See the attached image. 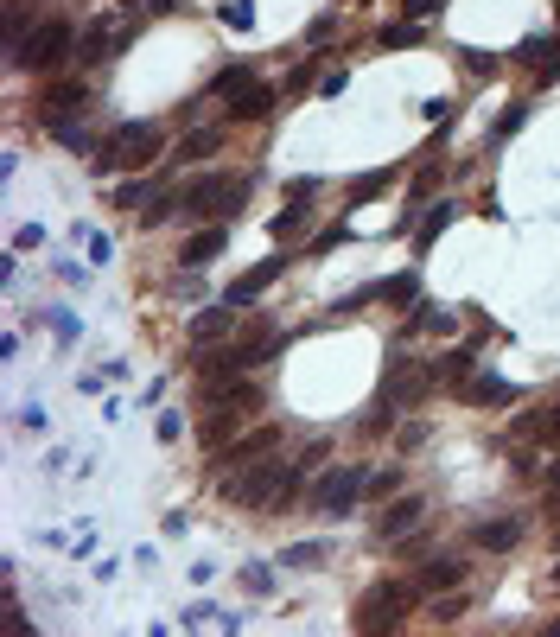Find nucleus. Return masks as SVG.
Instances as JSON below:
<instances>
[{"mask_svg": "<svg viewBox=\"0 0 560 637\" xmlns=\"http://www.w3.org/2000/svg\"><path fill=\"white\" fill-rule=\"evenodd\" d=\"M459 580H465V561H452V555H433V561H420L414 587H420V593H440V587H459Z\"/></svg>", "mask_w": 560, "mask_h": 637, "instance_id": "nucleus-12", "label": "nucleus"}, {"mask_svg": "<svg viewBox=\"0 0 560 637\" xmlns=\"http://www.w3.org/2000/svg\"><path fill=\"white\" fill-rule=\"evenodd\" d=\"M274 102H280V90H268V83H249V90H242V96L230 102V115H236V122H261V115H268Z\"/></svg>", "mask_w": 560, "mask_h": 637, "instance_id": "nucleus-16", "label": "nucleus"}, {"mask_svg": "<svg viewBox=\"0 0 560 637\" xmlns=\"http://www.w3.org/2000/svg\"><path fill=\"white\" fill-rule=\"evenodd\" d=\"M554 434V408L548 415H516V440H548Z\"/></svg>", "mask_w": 560, "mask_h": 637, "instance_id": "nucleus-25", "label": "nucleus"}, {"mask_svg": "<svg viewBox=\"0 0 560 637\" xmlns=\"http://www.w3.org/2000/svg\"><path fill=\"white\" fill-rule=\"evenodd\" d=\"M274 446H280V427H255V434H242L236 446H217V453H223V466H255V459L274 453Z\"/></svg>", "mask_w": 560, "mask_h": 637, "instance_id": "nucleus-11", "label": "nucleus"}, {"mask_svg": "<svg viewBox=\"0 0 560 637\" xmlns=\"http://www.w3.org/2000/svg\"><path fill=\"white\" fill-rule=\"evenodd\" d=\"M230 504L242 510H287L293 497H300V466H287V459H255V466H236L230 485Z\"/></svg>", "mask_w": 560, "mask_h": 637, "instance_id": "nucleus-1", "label": "nucleus"}, {"mask_svg": "<svg viewBox=\"0 0 560 637\" xmlns=\"http://www.w3.org/2000/svg\"><path fill=\"white\" fill-rule=\"evenodd\" d=\"M420 523H427V504H420V497H395V504L376 516V536L382 542H401V536H414Z\"/></svg>", "mask_w": 560, "mask_h": 637, "instance_id": "nucleus-8", "label": "nucleus"}, {"mask_svg": "<svg viewBox=\"0 0 560 637\" xmlns=\"http://www.w3.org/2000/svg\"><path fill=\"white\" fill-rule=\"evenodd\" d=\"M420 39V26L408 20V26H389V32H382V45H414Z\"/></svg>", "mask_w": 560, "mask_h": 637, "instance_id": "nucleus-36", "label": "nucleus"}, {"mask_svg": "<svg viewBox=\"0 0 560 637\" xmlns=\"http://www.w3.org/2000/svg\"><path fill=\"white\" fill-rule=\"evenodd\" d=\"M51 134H58L64 147H83V153H90V134H83L77 122H51Z\"/></svg>", "mask_w": 560, "mask_h": 637, "instance_id": "nucleus-32", "label": "nucleus"}, {"mask_svg": "<svg viewBox=\"0 0 560 637\" xmlns=\"http://www.w3.org/2000/svg\"><path fill=\"white\" fill-rule=\"evenodd\" d=\"M548 491H554V497H560V466H548Z\"/></svg>", "mask_w": 560, "mask_h": 637, "instance_id": "nucleus-41", "label": "nucleus"}, {"mask_svg": "<svg viewBox=\"0 0 560 637\" xmlns=\"http://www.w3.org/2000/svg\"><path fill=\"white\" fill-rule=\"evenodd\" d=\"M140 198H147V179H128V185H115V204H121V211H134Z\"/></svg>", "mask_w": 560, "mask_h": 637, "instance_id": "nucleus-30", "label": "nucleus"}, {"mask_svg": "<svg viewBox=\"0 0 560 637\" xmlns=\"http://www.w3.org/2000/svg\"><path fill=\"white\" fill-rule=\"evenodd\" d=\"M446 223H452V204H433V211H427V217H420V230H414V249H420V255H427V249H433V236H440V230H446Z\"/></svg>", "mask_w": 560, "mask_h": 637, "instance_id": "nucleus-21", "label": "nucleus"}, {"mask_svg": "<svg viewBox=\"0 0 560 637\" xmlns=\"http://www.w3.org/2000/svg\"><path fill=\"white\" fill-rule=\"evenodd\" d=\"M516 536H522V523H516V516H497V523H478V529H471V542H478V548H490V555L516 548Z\"/></svg>", "mask_w": 560, "mask_h": 637, "instance_id": "nucleus-15", "label": "nucleus"}, {"mask_svg": "<svg viewBox=\"0 0 560 637\" xmlns=\"http://www.w3.org/2000/svg\"><path fill=\"white\" fill-rule=\"evenodd\" d=\"M223 26L249 32V26H255V0H223Z\"/></svg>", "mask_w": 560, "mask_h": 637, "instance_id": "nucleus-27", "label": "nucleus"}, {"mask_svg": "<svg viewBox=\"0 0 560 637\" xmlns=\"http://www.w3.org/2000/svg\"><path fill=\"white\" fill-rule=\"evenodd\" d=\"M230 325H236V306L223 300V306H210V313H198V319H191V338H223Z\"/></svg>", "mask_w": 560, "mask_h": 637, "instance_id": "nucleus-19", "label": "nucleus"}, {"mask_svg": "<svg viewBox=\"0 0 560 637\" xmlns=\"http://www.w3.org/2000/svg\"><path fill=\"white\" fill-rule=\"evenodd\" d=\"M210 618H217V606H204V599H198V606H185V631H198V625H210Z\"/></svg>", "mask_w": 560, "mask_h": 637, "instance_id": "nucleus-37", "label": "nucleus"}, {"mask_svg": "<svg viewBox=\"0 0 560 637\" xmlns=\"http://www.w3.org/2000/svg\"><path fill=\"white\" fill-rule=\"evenodd\" d=\"M242 192H249V179H236V172H204V179H191L179 192V211L185 217H230V211H242Z\"/></svg>", "mask_w": 560, "mask_h": 637, "instance_id": "nucleus-3", "label": "nucleus"}, {"mask_svg": "<svg viewBox=\"0 0 560 637\" xmlns=\"http://www.w3.org/2000/svg\"><path fill=\"white\" fill-rule=\"evenodd\" d=\"M223 243H230V236H223V223H210V230H198V236L185 243L179 262H185V268H204V262H217V255H223Z\"/></svg>", "mask_w": 560, "mask_h": 637, "instance_id": "nucleus-14", "label": "nucleus"}, {"mask_svg": "<svg viewBox=\"0 0 560 637\" xmlns=\"http://www.w3.org/2000/svg\"><path fill=\"white\" fill-rule=\"evenodd\" d=\"M242 587H249V593H274V574L261 561H249V567H242Z\"/></svg>", "mask_w": 560, "mask_h": 637, "instance_id": "nucleus-29", "label": "nucleus"}, {"mask_svg": "<svg viewBox=\"0 0 560 637\" xmlns=\"http://www.w3.org/2000/svg\"><path fill=\"white\" fill-rule=\"evenodd\" d=\"M172 7H179V0H153V13H172Z\"/></svg>", "mask_w": 560, "mask_h": 637, "instance_id": "nucleus-42", "label": "nucleus"}, {"mask_svg": "<svg viewBox=\"0 0 560 637\" xmlns=\"http://www.w3.org/2000/svg\"><path fill=\"white\" fill-rule=\"evenodd\" d=\"M459 612H465V599H440V606H433V618H440V625H452Z\"/></svg>", "mask_w": 560, "mask_h": 637, "instance_id": "nucleus-40", "label": "nucleus"}, {"mask_svg": "<svg viewBox=\"0 0 560 637\" xmlns=\"http://www.w3.org/2000/svg\"><path fill=\"white\" fill-rule=\"evenodd\" d=\"M121 45H128V20H96V26H83L77 58H83V64H109Z\"/></svg>", "mask_w": 560, "mask_h": 637, "instance_id": "nucleus-7", "label": "nucleus"}, {"mask_svg": "<svg viewBox=\"0 0 560 637\" xmlns=\"http://www.w3.org/2000/svg\"><path fill=\"white\" fill-rule=\"evenodd\" d=\"M128 7H134V0H128Z\"/></svg>", "mask_w": 560, "mask_h": 637, "instance_id": "nucleus-45", "label": "nucleus"}, {"mask_svg": "<svg viewBox=\"0 0 560 637\" xmlns=\"http://www.w3.org/2000/svg\"><path fill=\"white\" fill-rule=\"evenodd\" d=\"M420 599V587H408V580H382V587L363 593V606H357V631H382V625H401L408 618V606Z\"/></svg>", "mask_w": 560, "mask_h": 637, "instance_id": "nucleus-4", "label": "nucleus"}, {"mask_svg": "<svg viewBox=\"0 0 560 637\" xmlns=\"http://www.w3.org/2000/svg\"><path fill=\"white\" fill-rule=\"evenodd\" d=\"M522 122H529V109H522V102H510V109H503V122H497V134H516Z\"/></svg>", "mask_w": 560, "mask_h": 637, "instance_id": "nucleus-35", "label": "nucleus"}, {"mask_svg": "<svg viewBox=\"0 0 560 637\" xmlns=\"http://www.w3.org/2000/svg\"><path fill=\"white\" fill-rule=\"evenodd\" d=\"M465 71H478V77H497V71H503V58H484V51H465Z\"/></svg>", "mask_w": 560, "mask_h": 637, "instance_id": "nucleus-33", "label": "nucleus"}, {"mask_svg": "<svg viewBox=\"0 0 560 637\" xmlns=\"http://www.w3.org/2000/svg\"><path fill=\"white\" fill-rule=\"evenodd\" d=\"M83 109H90V90H83V83H51V90H45V102H39V115H45V128L51 122H70V115H83Z\"/></svg>", "mask_w": 560, "mask_h": 637, "instance_id": "nucleus-9", "label": "nucleus"}, {"mask_svg": "<svg viewBox=\"0 0 560 637\" xmlns=\"http://www.w3.org/2000/svg\"><path fill=\"white\" fill-rule=\"evenodd\" d=\"M382 300H389V306L420 300V274H395V281H382Z\"/></svg>", "mask_w": 560, "mask_h": 637, "instance_id": "nucleus-22", "label": "nucleus"}, {"mask_svg": "<svg viewBox=\"0 0 560 637\" xmlns=\"http://www.w3.org/2000/svg\"><path fill=\"white\" fill-rule=\"evenodd\" d=\"M280 268H287V255H274V262H261V268H249V274H242V281L230 287V306H249V300H255V294H261V287H268V281H274V274H280Z\"/></svg>", "mask_w": 560, "mask_h": 637, "instance_id": "nucleus-17", "label": "nucleus"}, {"mask_svg": "<svg viewBox=\"0 0 560 637\" xmlns=\"http://www.w3.org/2000/svg\"><path fill=\"white\" fill-rule=\"evenodd\" d=\"M331 32H338V13H319V20H312V26H306V45H325V39H331Z\"/></svg>", "mask_w": 560, "mask_h": 637, "instance_id": "nucleus-31", "label": "nucleus"}, {"mask_svg": "<svg viewBox=\"0 0 560 637\" xmlns=\"http://www.w3.org/2000/svg\"><path fill=\"white\" fill-rule=\"evenodd\" d=\"M249 83H255V77H249V71H242V64H230V71H223L217 83H210V96H230V102H236L242 90H249Z\"/></svg>", "mask_w": 560, "mask_h": 637, "instance_id": "nucleus-24", "label": "nucleus"}, {"mask_svg": "<svg viewBox=\"0 0 560 637\" xmlns=\"http://www.w3.org/2000/svg\"><path fill=\"white\" fill-rule=\"evenodd\" d=\"M370 485L357 466H338V472H325L319 485L306 491V504H312V516H350V504H357V491Z\"/></svg>", "mask_w": 560, "mask_h": 637, "instance_id": "nucleus-6", "label": "nucleus"}, {"mask_svg": "<svg viewBox=\"0 0 560 637\" xmlns=\"http://www.w3.org/2000/svg\"><path fill=\"white\" fill-rule=\"evenodd\" d=\"M77 51V26L70 20H45V26H32V39H26V51L13 64H32V71H58V64Z\"/></svg>", "mask_w": 560, "mask_h": 637, "instance_id": "nucleus-5", "label": "nucleus"}, {"mask_svg": "<svg viewBox=\"0 0 560 637\" xmlns=\"http://www.w3.org/2000/svg\"><path fill=\"white\" fill-rule=\"evenodd\" d=\"M280 561H287V567H325V542H293Z\"/></svg>", "mask_w": 560, "mask_h": 637, "instance_id": "nucleus-26", "label": "nucleus"}, {"mask_svg": "<svg viewBox=\"0 0 560 637\" xmlns=\"http://www.w3.org/2000/svg\"><path fill=\"white\" fill-rule=\"evenodd\" d=\"M554 587H560V567H554Z\"/></svg>", "mask_w": 560, "mask_h": 637, "instance_id": "nucleus-44", "label": "nucleus"}, {"mask_svg": "<svg viewBox=\"0 0 560 637\" xmlns=\"http://www.w3.org/2000/svg\"><path fill=\"white\" fill-rule=\"evenodd\" d=\"M440 7H446V0H401V13H408V20H433Z\"/></svg>", "mask_w": 560, "mask_h": 637, "instance_id": "nucleus-34", "label": "nucleus"}, {"mask_svg": "<svg viewBox=\"0 0 560 637\" xmlns=\"http://www.w3.org/2000/svg\"><path fill=\"white\" fill-rule=\"evenodd\" d=\"M471 364H478V351H471V344H459V351H446L440 364H433V376H446V383H465Z\"/></svg>", "mask_w": 560, "mask_h": 637, "instance_id": "nucleus-20", "label": "nucleus"}, {"mask_svg": "<svg viewBox=\"0 0 560 637\" xmlns=\"http://www.w3.org/2000/svg\"><path fill=\"white\" fill-rule=\"evenodd\" d=\"M389 491H401V472H376L370 478V497H389Z\"/></svg>", "mask_w": 560, "mask_h": 637, "instance_id": "nucleus-38", "label": "nucleus"}, {"mask_svg": "<svg viewBox=\"0 0 560 637\" xmlns=\"http://www.w3.org/2000/svg\"><path fill=\"white\" fill-rule=\"evenodd\" d=\"M389 185H395V166H376V172H357V179H350V204H370V198H382V192H389Z\"/></svg>", "mask_w": 560, "mask_h": 637, "instance_id": "nucleus-18", "label": "nucleus"}, {"mask_svg": "<svg viewBox=\"0 0 560 637\" xmlns=\"http://www.w3.org/2000/svg\"><path fill=\"white\" fill-rule=\"evenodd\" d=\"M433 185H440V166H420V179H414V198H427Z\"/></svg>", "mask_w": 560, "mask_h": 637, "instance_id": "nucleus-39", "label": "nucleus"}, {"mask_svg": "<svg viewBox=\"0 0 560 637\" xmlns=\"http://www.w3.org/2000/svg\"><path fill=\"white\" fill-rule=\"evenodd\" d=\"M300 230H306V211H300V204H287V211L274 217V236L287 243V236H300Z\"/></svg>", "mask_w": 560, "mask_h": 637, "instance_id": "nucleus-28", "label": "nucleus"}, {"mask_svg": "<svg viewBox=\"0 0 560 637\" xmlns=\"http://www.w3.org/2000/svg\"><path fill=\"white\" fill-rule=\"evenodd\" d=\"M420 389H427V376H420V370L408 364V357H395V364H389V376H382V402H389V408H401V402H414Z\"/></svg>", "mask_w": 560, "mask_h": 637, "instance_id": "nucleus-10", "label": "nucleus"}, {"mask_svg": "<svg viewBox=\"0 0 560 637\" xmlns=\"http://www.w3.org/2000/svg\"><path fill=\"white\" fill-rule=\"evenodd\" d=\"M160 147H166V134L153 128V122H121L109 141H102V153H96V166H128V172H140V166H153L160 160Z\"/></svg>", "mask_w": 560, "mask_h": 637, "instance_id": "nucleus-2", "label": "nucleus"}, {"mask_svg": "<svg viewBox=\"0 0 560 637\" xmlns=\"http://www.w3.org/2000/svg\"><path fill=\"white\" fill-rule=\"evenodd\" d=\"M548 631H554V637H560V618H554V625H548Z\"/></svg>", "mask_w": 560, "mask_h": 637, "instance_id": "nucleus-43", "label": "nucleus"}, {"mask_svg": "<svg viewBox=\"0 0 560 637\" xmlns=\"http://www.w3.org/2000/svg\"><path fill=\"white\" fill-rule=\"evenodd\" d=\"M465 402H478V408H490V402H497V408H510L516 402V383H503V376H471V383H465Z\"/></svg>", "mask_w": 560, "mask_h": 637, "instance_id": "nucleus-13", "label": "nucleus"}, {"mask_svg": "<svg viewBox=\"0 0 560 637\" xmlns=\"http://www.w3.org/2000/svg\"><path fill=\"white\" fill-rule=\"evenodd\" d=\"M217 147H223V134H217V128H198V134H185V160H210Z\"/></svg>", "mask_w": 560, "mask_h": 637, "instance_id": "nucleus-23", "label": "nucleus"}]
</instances>
